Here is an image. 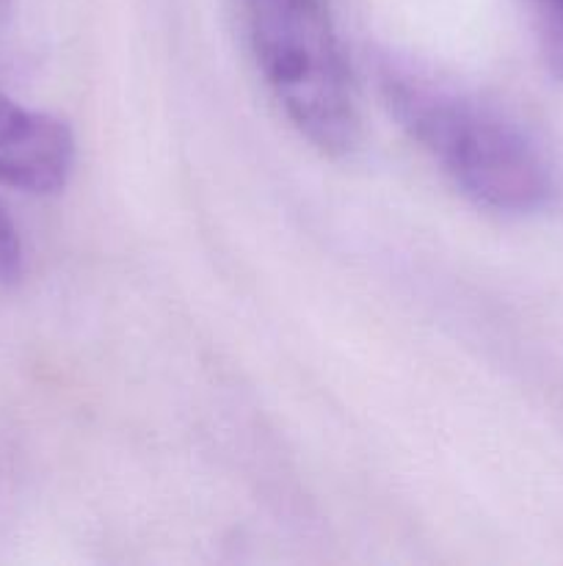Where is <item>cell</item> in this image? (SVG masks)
I'll list each match as a JSON object with an SVG mask.
<instances>
[{"instance_id": "obj_1", "label": "cell", "mask_w": 563, "mask_h": 566, "mask_svg": "<svg viewBox=\"0 0 563 566\" xmlns=\"http://www.w3.org/2000/svg\"><path fill=\"white\" fill-rule=\"evenodd\" d=\"M379 81L403 130L469 199L497 213H533L550 202L555 182L544 153L502 111L392 59Z\"/></svg>"}, {"instance_id": "obj_2", "label": "cell", "mask_w": 563, "mask_h": 566, "mask_svg": "<svg viewBox=\"0 0 563 566\" xmlns=\"http://www.w3.org/2000/svg\"><path fill=\"white\" fill-rule=\"evenodd\" d=\"M246 20L259 70L287 119L320 153H351L357 99L320 0H246Z\"/></svg>"}, {"instance_id": "obj_3", "label": "cell", "mask_w": 563, "mask_h": 566, "mask_svg": "<svg viewBox=\"0 0 563 566\" xmlns=\"http://www.w3.org/2000/svg\"><path fill=\"white\" fill-rule=\"evenodd\" d=\"M75 166V138L55 116L0 92V182L28 193H55Z\"/></svg>"}, {"instance_id": "obj_4", "label": "cell", "mask_w": 563, "mask_h": 566, "mask_svg": "<svg viewBox=\"0 0 563 566\" xmlns=\"http://www.w3.org/2000/svg\"><path fill=\"white\" fill-rule=\"evenodd\" d=\"M22 274V241L14 221L0 205V285L17 282Z\"/></svg>"}, {"instance_id": "obj_5", "label": "cell", "mask_w": 563, "mask_h": 566, "mask_svg": "<svg viewBox=\"0 0 563 566\" xmlns=\"http://www.w3.org/2000/svg\"><path fill=\"white\" fill-rule=\"evenodd\" d=\"M541 9V17L546 22V33L552 42V55L557 64H563V0H535Z\"/></svg>"}]
</instances>
